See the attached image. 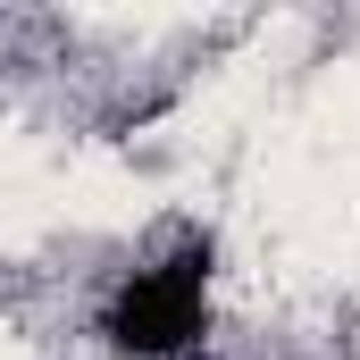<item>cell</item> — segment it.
<instances>
[{"label": "cell", "mask_w": 360, "mask_h": 360, "mask_svg": "<svg viewBox=\"0 0 360 360\" xmlns=\"http://www.w3.org/2000/svg\"><path fill=\"white\" fill-rule=\"evenodd\" d=\"M293 360H319V352H293Z\"/></svg>", "instance_id": "7a4b0ae2"}, {"label": "cell", "mask_w": 360, "mask_h": 360, "mask_svg": "<svg viewBox=\"0 0 360 360\" xmlns=\"http://www.w3.org/2000/svg\"><path fill=\"white\" fill-rule=\"evenodd\" d=\"M218 226L184 218L117 260L92 302V344L109 360H201L218 344Z\"/></svg>", "instance_id": "6da1fadb"}]
</instances>
